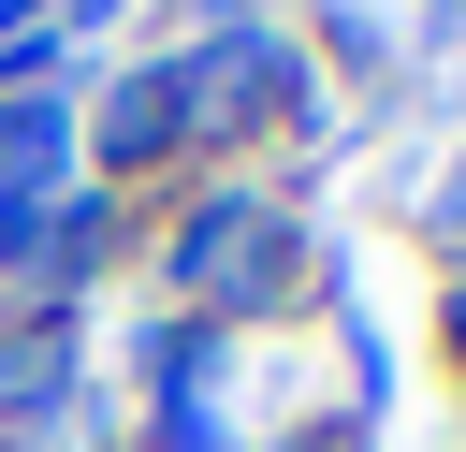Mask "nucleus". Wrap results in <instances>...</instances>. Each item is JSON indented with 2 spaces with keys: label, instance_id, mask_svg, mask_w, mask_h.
<instances>
[]
</instances>
